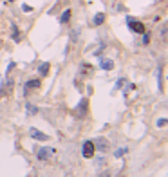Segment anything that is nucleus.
I'll list each match as a JSON object with an SVG mask.
<instances>
[{"label": "nucleus", "mask_w": 168, "mask_h": 177, "mask_svg": "<svg viewBox=\"0 0 168 177\" xmlns=\"http://www.w3.org/2000/svg\"><path fill=\"white\" fill-rule=\"evenodd\" d=\"M125 152H127V148H119V150H116V154H114V155H116V157H121Z\"/></svg>", "instance_id": "16"}, {"label": "nucleus", "mask_w": 168, "mask_h": 177, "mask_svg": "<svg viewBox=\"0 0 168 177\" xmlns=\"http://www.w3.org/2000/svg\"><path fill=\"white\" fill-rule=\"evenodd\" d=\"M22 9L25 11V13H31V11H33V8H31V6H27V4H24V6H22Z\"/></svg>", "instance_id": "17"}, {"label": "nucleus", "mask_w": 168, "mask_h": 177, "mask_svg": "<svg viewBox=\"0 0 168 177\" xmlns=\"http://www.w3.org/2000/svg\"><path fill=\"white\" fill-rule=\"evenodd\" d=\"M36 154H38L36 157L40 159V161H47V159H49L52 154H54V150H52V148H47V147H42V148H40V150L36 152Z\"/></svg>", "instance_id": "4"}, {"label": "nucleus", "mask_w": 168, "mask_h": 177, "mask_svg": "<svg viewBox=\"0 0 168 177\" xmlns=\"http://www.w3.org/2000/svg\"><path fill=\"white\" fill-rule=\"evenodd\" d=\"M165 125H168V119H157V126H161V128H163Z\"/></svg>", "instance_id": "15"}, {"label": "nucleus", "mask_w": 168, "mask_h": 177, "mask_svg": "<svg viewBox=\"0 0 168 177\" xmlns=\"http://www.w3.org/2000/svg\"><path fill=\"white\" fill-rule=\"evenodd\" d=\"M25 109H27V114H36L38 112V107H35V105H31V103L25 105Z\"/></svg>", "instance_id": "13"}, {"label": "nucleus", "mask_w": 168, "mask_h": 177, "mask_svg": "<svg viewBox=\"0 0 168 177\" xmlns=\"http://www.w3.org/2000/svg\"><path fill=\"white\" fill-rule=\"evenodd\" d=\"M127 22H128V25H130V31H134V33H138V35H143L145 33V24L143 22H138V20H132L130 16L127 18Z\"/></svg>", "instance_id": "3"}, {"label": "nucleus", "mask_w": 168, "mask_h": 177, "mask_svg": "<svg viewBox=\"0 0 168 177\" xmlns=\"http://www.w3.org/2000/svg\"><path fill=\"white\" fill-rule=\"evenodd\" d=\"M125 81H127V80H117V85H116V88H121V87H123V83H125Z\"/></svg>", "instance_id": "18"}, {"label": "nucleus", "mask_w": 168, "mask_h": 177, "mask_svg": "<svg viewBox=\"0 0 168 177\" xmlns=\"http://www.w3.org/2000/svg\"><path fill=\"white\" fill-rule=\"evenodd\" d=\"M94 147L98 148L100 152H103V154H105V152L109 150V141L103 139V137H100V139H96V141H94Z\"/></svg>", "instance_id": "6"}, {"label": "nucleus", "mask_w": 168, "mask_h": 177, "mask_svg": "<svg viewBox=\"0 0 168 177\" xmlns=\"http://www.w3.org/2000/svg\"><path fill=\"white\" fill-rule=\"evenodd\" d=\"M11 29H13V40H15L16 44H18V42L22 40V35H20V31H18V27H16L15 24L11 25Z\"/></svg>", "instance_id": "12"}, {"label": "nucleus", "mask_w": 168, "mask_h": 177, "mask_svg": "<svg viewBox=\"0 0 168 177\" xmlns=\"http://www.w3.org/2000/svg\"><path fill=\"white\" fill-rule=\"evenodd\" d=\"M38 87H40V80H38V78H35V80H29L27 83H25V90H24V92H25V94H29L31 88H38Z\"/></svg>", "instance_id": "8"}, {"label": "nucleus", "mask_w": 168, "mask_h": 177, "mask_svg": "<svg viewBox=\"0 0 168 177\" xmlns=\"http://www.w3.org/2000/svg\"><path fill=\"white\" fill-rule=\"evenodd\" d=\"M92 24H94V25H101V24H105V13H96V16L92 18Z\"/></svg>", "instance_id": "10"}, {"label": "nucleus", "mask_w": 168, "mask_h": 177, "mask_svg": "<svg viewBox=\"0 0 168 177\" xmlns=\"http://www.w3.org/2000/svg\"><path fill=\"white\" fill-rule=\"evenodd\" d=\"M9 2H15V0H9Z\"/></svg>", "instance_id": "20"}, {"label": "nucleus", "mask_w": 168, "mask_h": 177, "mask_svg": "<svg viewBox=\"0 0 168 177\" xmlns=\"http://www.w3.org/2000/svg\"><path fill=\"white\" fill-rule=\"evenodd\" d=\"M148 42H150V33H146L145 31V33H143V44L148 45Z\"/></svg>", "instance_id": "14"}, {"label": "nucleus", "mask_w": 168, "mask_h": 177, "mask_svg": "<svg viewBox=\"0 0 168 177\" xmlns=\"http://www.w3.org/2000/svg\"><path fill=\"white\" fill-rule=\"evenodd\" d=\"M100 67H101L103 71H112L114 69V62L109 58H101L100 60Z\"/></svg>", "instance_id": "7"}, {"label": "nucleus", "mask_w": 168, "mask_h": 177, "mask_svg": "<svg viewBox=\"0 0 168 177\" xmlns=\"http://www.w3.org/2000/svg\"><path fill=\"white\" fill-rule=\"evenodd\" d=\"M94 152H96V147H94V141L87 139L83 143V148H81V154L85 159H92L94 157Z\"/></svg>", "instance_id": "1"}, {"label": "nucleus", "mask_w": 168, "mask_h": 177, "mask_svg": "<svg viewBox=\"0 0 168 177\" xmlns=\"http://www.w3.org/2000/svg\"><path fill=\"white\" fill-rule=\"evenodd\" d=\"M49 71H51V65H49L47 62L40 63V67H38V72H40V76H47V74H49Z\"/></svg>", "instance_id": "9"}, {"label": "nucleus", "mask_w": 168, "mask_h": 177, "mask_svg": "<svg viewBox=\"0 0 168 177\" xmlns=\"http://www.w3.org/2000/svg\"><path fill=\"white\" fill-rule=\"evenodd\" d=\"M100 177H110V175H109V172H105V174H101Z\"/></svg>", "instance_id": "19"}, {"label": "nucleus", "mask_w": 168, "mask_h": 177, "mask_svg": "<svg viewBox=\"0 0 168 177\" xmlns=\"http://www.w3.org/2000/svg\"><path fill=\"white\" fill-rule=\"evenodd\" d=\"M29 136L35 141H49V136H47V134H44V132H40L38 128H31V130H29Z\"/></svg>", "instance_id": "5"}, {"label": "nucleus", "mask_w": 168, "mask_h": 177, "mask_svg": "<svg viewBox=\"0 0 168 177\" xmlns=\"http://www.w3.org/2000/svg\"><path fill=\"white\" fill-rule=\"evenodd\" d=\"M74 112H76L78 118H85L87 116V112H89V99L87 98H81V101L74 107Z\"/></svg>", "instance_id": "2"}, {"label": "nucleus", "mask_w": 168, "mask_h": 177, "mask_svg": "<svg viewBox=\"0 0 168 177\" xmlns=\"http://www.w3.org/2000/svg\"><path fill=\"white\" fill-rule=\"evenodd\" d=\"M71 15H73V11H71V9L63 11V15L60 16V24H67L69 20H71Z\"/></svg>", "instance_id": "11"}]
</instances>
